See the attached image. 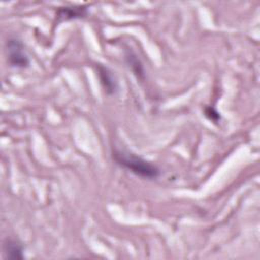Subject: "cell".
Here are the masks:
<instances>
[{
  "instance_id": "6da1fadb",
  "label": "cell",
  "mask_w": 260,
  "mask_h": 260,
  "mask_svg": "<svg viewBox=\"0 0 260 260\" xmlns=\"http://www.w3.org/2000/svg\"><path fill=\"white\" fill-rule=\"evenodd\" d=\"M113 159L124 169L144 179H155L159 176V169L135 154L115 149L113 150Z\"/></svg>"
},
{
  "instance_id": "7a4b0ae2",
  "label": "cell",
  "mask_w": 260,
  "mask_h": 260,
  "mask_svg": "<svg viewBox=\"0 0 260 260\" xmlns=\"http://www.w3.org/2000/svg\"><path fill=\"white\" fill-rule=\"evenodd\" d=\"M8 62L11 66L24 68L29 64L27 55L24 53L22 43L17 39H9L6 43Z\"/></svg>"
},
{
  "instance_id": "3957f363",
  "label": "cell",
  "mask_w": 260,
  "mask_h": 260,
  "mask_svg": "<svg viewBox=\"0 0 260 260\" xmlns=\"http://www.w3.org/2000/svg\"><path fill=\"white\" fill-rule=\"evenodd\" d=\"M98 74L100 76V80L102 85L104 86L106 92L108 94H113L116 92L118 88V84L116 79L114 78L113 73L105 66L99 65L98 66Z\"/></svg>"
},
{
  "instance_id": "277c9868",
  "label": "cell",
  "mask_w": 260,
  "mask_h": 260,
  "mask_svg": "<svg viewBox=\"0 0 260 260\" xmlns=\"http://www.w3.org/2000/svg\"><path fill=\"white\" fill-rule=\"evenodd\" d=\"M87 14L86 6H71V7H60L57 12V17L60 21L70 20L76 18H82Z\"/></svg>"
},
{
  "instance_id": "5b68a950",
  "label": "cell",
  "mask_w": 260,
  "mask_h": 260,
  "mask_svg": "<svg viewBox=\"0 0 260 260\" xmlns=\"http://www.w3.org/2000/svg\"><path fill=\"white\" fill-rule=\"evenodd\" d=\"M4 251L7 258L10 259H22V247L14 241L8 240L4 245Z\"/></svg>"
},
{
  "instance_id": "8992f818",
  "label": "cell",
  "mask_w": 260,
  "mask_h": 260,
  "mask_svg": "<svg viewBox=\"0 0 260 260\" xmlns=\"http://www.w3.org/2000/svg\"><path fill=\"white\" fill-rule=\"evenodd\" d=\"M205 116H206L209 120H211V121H213V122H217V121L220 119V115H219L218 112L215 111L212 107H207V108L205 109Z\"/></svg>"
}]
</instances>
